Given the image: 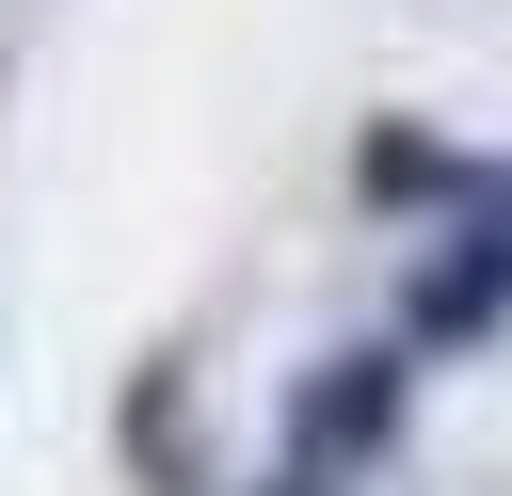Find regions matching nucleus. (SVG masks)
Returning <instances> with one entry per match:
<instances>
[{"instance_id":"3","label":"nucleus","mask_w":512,"mask_h":496,"mask_svg":"<svg viewBox=\"0 0 512 496\" xmlns=\"http://www.w3.org/2000/svg\"><path fill=\"white\" fill-rule=\"evenodd\" d=\"M368 192H384V208H400V192H464V160L416 144V128H368Z\"/></svg>"},{"instance_id":"2","label":"nucleus","mask_w":512,"mask_h":496,"mask_svg":"<svg viewBox=\"0 0 512 496\" xmlns=\"http://www.w3.org/2000/svg\"><path fill=\"white\" fill-rule=\"evenodd\" d=\"M512 320V192H480L448 240H416V272H400V336L416 352H480Z\"/></svg>"},{"instance_id":"4","label":"nucleus","mask_w":512,"mask_h":496,"mask_svg":"<svg viewBox=\"0 0 512 496\" xmlns=\"http://www.w3.org/2000/svg\"><path fill=\"white\" fill-rule=\"evenodd\" d=\"M256 496H336V480H320V464H272V480H256Z\"/></svg>"},{"instance_id":"1","label":"nucleus","mask_w":512,"mask_h":496,"mask_svg":"<svg viewBox=\"0 0 512 496\" xmlns=\"http://www.w3.org/2000/svg\"><path fill=\"white\" fill-rule=\"evenodd\" d=\"M400 400H416V336H368V352H320V368L288 384V464H320V480L384 464Z\"/></svg>"}]
</instances>
